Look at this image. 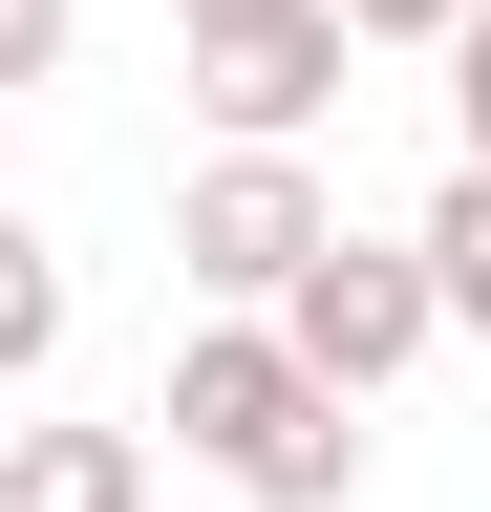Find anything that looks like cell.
<instances>
[{
  "instance_id": "8992f818",
  "label": "cell",
  "mask_w": 491,
  "mask_h": 512,
  "mask_svg": "<svg viewBox=\"0 0 491 512\" xmlns=\"http://www.w3.org/2000/svg\"><path fill=\"white\" fill-rule=\"evenodd\" d=\"M406 235H427V278H449V320L491 342V171H470V150H449V192H427Z\"/></svg>"
},
{
  "instance_id": "52a82bcc",
  "label": "cell",
  "mask_w": 491,
  "mask_h": 512,
  "mask_svg": "<svg viewBox=\"0 0 491 512\" xmlns=\"http://www.w3.org/2000/svg\"><path fill=\"white\" fill-rule=\"evenodd\" d=\"M65 363V235H0V384Z\"/></svg>"
},
{
  "instance_id": "8fae6325",
  "label": "cell",
  "mask_w": 491,
  "mask_h": 512,
  "mask_svg": "<svg viewBox=\"0 0 491 512\" xmlns=\"http://www.w3.org/2000/svg\"><path fill=\"white\" fill-rule=\"evenodd\" d=\"M171 22H235V0H171Z\"/></svg>"
},
{
  "instance_id": "6da1fadb",
  "label": "cell",
  "mask_w": 491,
  "mask_h": 512,
  "mask_svg": "<svg viewBox=\"0 0 491 512\" xmlns=\"http://www.w3.org/2000/svg\"><path fill=\"white\" fill-rule=\"evenodd\" d=\"M150 427L193 448L214 491H257V512H342V491H363V406H342V384L278 342V320H193Z\"/></svg>"
},
{
  "instance_id": "9c48e42d",
  "label": "cell",
  "mask_w": 491,
  "mask_h": 512,
  "mask_svg": "<svg viewBox=\"0 0 491 512\" xmlns=\"http://www.w3.org/2000/svg\"><path fill=\"white\" fill-rule=\"evenodd\" d=\"M65 43H86V0H0V64H22V86H43Z\"/></svg>"
},
{
  "instance_id": "277c9868",
  "label": "cell",
  "mask_w": 491,
  "mask_h": 512,
  "mask_svg": "<svg viewBox=\"0 0 491 512\" xmlns=\"http://www.w3.org/2000/svg\"><path fill=\"white\" fill-rule=\"evenodd\" d=\"M278 342H299V363H321V384H342V406H385V384H406L427 342H449V278H427V235H342V256H321V278H299V299H278Z\"/></svg>"
},
{
  "instance_id": "30bf717a",
  "label": "cell",
  "mask_w": 491,
  "mask_h": 512,
  "mask_svg": "<svg viewBox=\"0 0 491 512\" xmlns=\"http://www.w3.org/2000/svg\"><path fill=\"white\" fill-rule=\"evenodd\" d=\"M449 128H470V171H491V22L449 43Z\"/></svg>"
},
{
  "instance_id": "5b68a950",
  "label": "cell",
  "mask_w": 491,
  "mask_h": 512,
  "mask_svg": "<svg viewBox=\"0 0 491 512\" xmlns=\"http://www.w3.org/2000/svg\"><path fill=\"white\" fill-rule=\"evenodd\" d=\"M0 512H150V427H65L43 406L22 448H0Z\"/></svg>"
},
{
  "instance_id": "3957f363",
  "label": "cell",
  "mask_w": 491,
  "mask_h": 512,
  "mask_svg": "<svg viewBox=\"0 0 491 512\" xmlns=\"http://www.w3.org/2000/svg\"><path fill=\"white\" fill-rule=\"evenodd\" d=\"M171 64H193L214 150H299V128L342 107V64H363V22H342V0H235V22H171Z\"/></svg>"
},
{
  "instance_id": "7a4b0ae2",
  "label": "cell",
  "mask_w": 491,
  "mask_h": 512,
  "mask_svg": "<svg viewBox=\"0 0 491 512\" xmlns=\"http://www.w3.org/2000/svg\"><path fill=\"white\" fill-rule=\"evenodd\" d=\"M321 256H342V192L299 171V150H214L193 192H171V278H193L214 320H278Z\"/></svg>"
},
{
  "instance_id": "ba28073f",
  "label": "cell",
  "mask_w": 491,
  "mask_h": 512,
  "mask_svg": "<svg viewBox=\"0 0 491 512\" xmlns=\"http://www.w3.org/2000/svg\"><path fill=\"white\" fill-rule=\"evenodd\" d=\"M342 22H363V43H427V64H449V43L491 22V0H342Z\"/></svg>"
}]
</instances>
